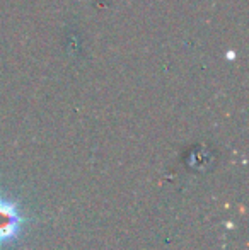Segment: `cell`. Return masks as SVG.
<instances>
[{"mask_svg": "<svg viewBox=\"0 0 249 250\" xmlns=\"http://www.w3.org/2000/svg\"><path fill=\"white\" fill-rule=\"evenodd\" d=\"M26 216L14 198L0 192V250L14 245L24 233Z\"/></svg>", "mask_w": 249, "mask_h": 250, "instance_id": "obj_1", "label": "cell"}]
</instances>
